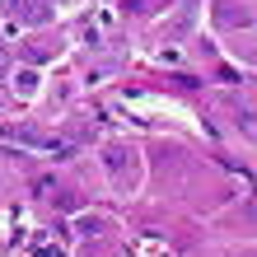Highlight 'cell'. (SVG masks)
I'll return each instance as SVG.
<instances>
[{"mask_svg":"<svg viewBox=\"0 0 257 257\" xmlns=\"http://www.w3.org/2000/svg\"><path fill=\"white\" fill-rule=\"evenodd\" d=\"M150 10H155V5H150V0H126V14H136V19H145Z\"/></svg>","mask_w":257,"mask_h":257,"instance_id":"cell-6","label":"cell"},{"mask_svg":"<svg viewBox=\"0 0 257 257\" xmlns=\"http://www.w3.org/2000/svg\"><path fill=\"white\" fill-rule=\"evenodd\" d=\"M103 169H108V178L122 192H131L136 178H141V164H136V150L131 145H108V150H103Z\"/></svg>","mask_w":257,"mask_h":257,"instance_id":"cell-1","label":"cell"},{"mask_svg":"<svg viewBox=\"0 0 257 257\" xmlns=\"http://www.w3.org/2000/svg\"><path fill=\"white\" fill-rule=\"evenodd\" d=\"M5 75H10V52L0 47V80H5Z\"/></svg>","mask_w":257,"mask_h":257,"instance_id":"cell-7","label":"cell"},{"mask_svg":"<svg viewBox=\"0 0 257 257\" xmlns=\"http://www.w3.org/2000/svg\"><path fill=\"white\" fill-rule=\"evenodd\" d=\"M38 257H61V252H56V248H42V252H38Z\"/></svg>","mask_w":257,"mask_h":257,"instance_id":"cell-8","label":"cell"},{"mask_svg":"<svg viewBox=\"0 0 257 257\" xmlns=\"http://www.w3.org/2000/svg\"><path fill=\"white\" fill-rule=\"evenodd\" d=\"M5 136H10V141H24V145H47V136L33 131V126H10Z\"/></svg>","mask_w":257,"mask_h":257,"instance_id":"cell-4","label":"cell"},{"mask_svg":"<svg viewBox=\"0 0 257 257\" xmlns=\"http://www.w3.org/2000/svg\"><path fill=\"white\" fill-rule=\"evenodd\" d=\"M19 19H24V24H47V19H52V5H47V0H24Z\"/></svg>","mask_w":257,"mask_h":257,"instance_id":"cell-2","label":"cell"},{"mask_svg":"<svg viewBox=\"0 0 257 257\" xmlns=\"http://www.w3.org/2000/svg\"><path fill=\"white\" fill-rule=\"evenodd\" d=\"M215 19H220L224 28H234V24L243 28V24H248V10H234L229 0H220V5H215Z\"/></svg>","mask_w":257,"mask_h":257,"instance_id":"cell-3","label":"cell"},{"mask_svg":"<svg viewBox=\"0 0 257 257\" xmlns=\"http://www.w3.org/2000/svg\"><path fill=\"white\" fill-rule=\"evenodd\" d=\"M75 229H80L84 238H98V234H103V220H98V215H84L80 224H75Z\"/></svg>","mask_w":257,"mask_h":257,"instance_id":"cell-5","label":"cell"}]
</instances>
